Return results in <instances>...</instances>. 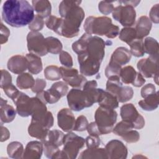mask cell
I'll return each instance as SVG.
<instances>
[{"label": "cell", "mask_w": 159, "mask_h": 159, "mask_svg": "<svg viewBox=\"0 0 159 159\" xmlns=\"http://www.w3.org/2000/svg\"><path fill=\"white\" fill-rule=\"evenodd\" d=\"M106 43L98 36L88 34L83 51L78 55L80 73L86 76L98 73L105 55Z\"/></svg>", "instance_id": "obj_1"}, {"label": "cell", "mask_w": 159, "mask_h": 159, "mask_svg": "<svg viewBox=\"0 0 159 159\" xmlns=\"http://www.w3.org/2000/svg\"><path fill=\"white\" fill-rule=\"evenodd\" d=\"M35 17L33 7L27 1L7 0L2 6V18L13 27H22L29 25Z\"/></svg>", "instance_id": "obj_2"}, {"label": "cell", "mask_w": 159, "mask_h": 159, "mask_svg": "<svg viewBox=\"0 0 159 159\" xmlns=\"http://www.w3.org/2000/svg\"><path fill=\"white\" fill-rule=\"evenodd\" d=\"M83 28L88 34L105 35L109 39H114L119 34V27L114 25L111 19L106 16L88 17Z\"/></svg>", "instance_id": "obj_3"}, {"label": "cell", "mask_w": 159, "mask_h": 159, "mask_svg": "<svg viewBox=\"0 0 159 159\" xmlns=\"http://www.w3.org/2000/svg\"><path fill=\"white\" fill-rule=\"evenodd\" d=\"M84 16V12L80 5L72 7L62 18L61 25L58 34L66 38L78 36Z\"/></svg>", "instance_id": "obj_4"}, {"label": "cell", "mask_w": 159, "mask_h": 159, "mask_svg": "<svg viewBox=\"0 0 159 159\" xmlns=\"http://www.w3.org/2000/svg\"><path fill=\"white\" fill-rule=\"evenodd\" d=\"M117 117V113L113 109L99 106L96 109L94 114L95 122L101 135L112 132Z\"/></svg>", "instance_id": "obj_5"}, {"label": "cell", "mask_w": 159, "mask_h": 159, "mask_svg": "<svg viewBox=\"0 0 159 159\" xmlns=\"http://www.w3.org/2000/svg\"><path fill=\"white\" fill-rule=\"evenodd\" d=\"M66 98L70 109L75 111H80L93 104L87 94L80 89H71L68 93Z\"/></svg>", "instance_id": "obj_6"}, {"label": "cell", "mask_w": 159, "mask_h": 159, "mask_svg": "<svg viewBox=\"0 0 159 159\" xmlns=\"http://www.w3.org/2000/svg\"><path fill=\"white\" fill-rule=\"evenodd\" d=\"M85 139L73 132H70L64 135L63 151L68 158L75 159L77 157L79 151L84 147Z\"/></svg>", "instance_id": "obj_7"}, {"label": "cell", "mask_w": 159, "mask_h": 159, "mask_svg": "<svg viewBox=\"0 0 159 159\" xmlns=\"http://www.w3.org/2000/svg\"><path fill=\"white\" fill-rule=\"evenodd\" d=\"M112 17L122 26L129 27L135 23L136 12L134 7L127 4H120L114 7Z\"/></svg>", "instance_id": "obj_8"}, {"label": "cell", "mask_w": 159, "mask_h": 159, "mask_svg": "<svg viewBox=\"0 0 159 159\" xmlns=\"http://www.w3.org/2000/svg\"><path fill=\"white\" fill-rule=\"evenodd\" d=\"M120 117L122 120L130 122L133 129H141L145 126V119L137 111L135 106L132 103L124 104L120 107Z\"/></svg>", "instance_id": "obj_9"}, {"label": "cell", "mask_w": 159, "mask_h": 159, "mask_svg": "<svg viewBox=\"0 0 159 159\" xmlns=\"http://www.w3.org/2000/svg\"><path fill=\"white\" fill-rule=\"evenodd\" d=\"M27 43L28 51L30 53L42 57L48 53L47 49L45 39L39 32H29L27 36Z\"/></svg>", "instance_id": "obj_10"}, {"label": "cell", "mask_w": 159, "mask_h": 159, "mask_svg": "<svg viewBox=\"0 0 159 159\" xmlns=\"http://www.w3.org/2000/svg\"><path fill=\"white\" fill-rule=\"evenodd\" d=\"M158 59L148 57L140 60L137 67L143 77L153 78L157 84H158Z\"/></svg>", "instance_id": "obj_11"}, {"label": "cell", "mask_w": 159, "mask_h": 159, "mask_svg": "<svg viewBox=\"0 0 159 159\" xmlns=\"http://www.w3.org/2000/svg\"><path fill=\"white\" fill-rule=\"evenodd\" d=\"M60 71L63 81L73 88L81 89L87 81L84 76L79 74L76 68L60 66Z\"/></svg>", "instance_id": "obj_12"}, {"label": "cell", "mask_w": 159, "mask_h": 159, "mask_svg": "<svg viewBox=\"0 0 159 159\" xmlns=\"http://www.w3.org/2000/svg\"><path fill=\"white\" fill-rule=\"evenodd\" d=\"M16 106L17 114L23 117L32 116L34 110V97L30 98L26 94L20 92L19 95L13 100Z\"/></svg>", "instance_id": "obj_13"}, {"label": "cell", "mask_w": 159, "mask_h": 159, "mask_svg": "<svg viewBox=\"0 0 159 159\" xmlns=\"http://www.w3.org/2000/svg\"><path fill=\"white\" fill-rule=\"evenodd\" d=\"M105 149L109 159H125L127 157L126 146L119 140H112L106 145Z\"/></svg>", "instance_id": "obj_14"}, {"label": "cell", "mask_w": 159, "mask_h": 159, "mask_svg": "<svg viewBox=\"0 0 159 159\" xmlns=\"http://www.w3.org/2000/svg\"><path fill=\"white\" fill-rule=\"evenodd\" d=\"M57 123L58 127L66 132L73 130L75 118L71 109L63 108L57 114Z\"/></svg>", "instance_id": "obj_15"}, {"label": "cell", "mask_w": 159, "mask_h": 159, "mask_svg": "<svg viewBox=\"0 0 159 159\" xmlns=\"http://www.w3.org/2000/svg\"><path fill=\"white\" fill-rule=\"evenodd\" d=\"M8 70L17 75L23 73L28 68V61L25 57L16 55L11 57L7 63Z\"/></svg>", "instance_id": "obj_16"}, {"label": "cell", "mask_w": 159, "mask_h": 159, "mask_svg": "<svg viewBox=\"0 0 159 159\" xmlns=\"http://www.w3.org/2000/svg\"><path fill=\"white\" fill-rule=\"evenodd\" d=\"M43 152V144L39 141H30L27 144L24 151L22 158L39 159Z\"/></svg>", "instance_id": "obj_17"}, {"label": "cell", "mask_w": 159, "mask_h": 159, "mask_svg": "<svg viewBox=\"0 0 159 159\" xmlns=\"http://www.w3.org/2000/svg\"><path fill=\"white\" fill-rule=\"evenodd\" d=\"M132 54L129 50L125 47H120L113 52L111 57L110 61L122 66L129 63Z\"/></svg>", "instance_id": "obj_18"}, {"label": "cell", "mask_w": 159, "mask_h": 159, "mask_svg": "<svg viewBox=\"0 0 159 159\" xmlns=\"http://www.w3.org/2000/svg\"><path fill=\"white\" fill-rule=\"evenodd\" d=\"M152 24L150 19L145 16L140 17L136 23L135 31L137 34V39H143L147 36L150 32Z\"/></svg>", "instance_id": "obj_19"}, {"label": "cell", "mask_w": 159, "mask_h": 159, "mask_svg": "<svg viewBox=\"0 0 159 159\" xmlns=\"http://www.w3.org/2000/svg\"><path fill=\"white\" fill-rule=\"evenodd\" d=\"M49 132V129L41 123L31 120V122L28 127V133L30 136L40 140H44Z\"/></svg>", "instance_id": "obj_20"}, {"label": "cell", "mask_w": 159, "mask_h": 159, "mask_svg": "<svg viewBox=\"0 0 159 159\" xmlns=\"http://www.w3.org/2000/svg\"><path fill=\"white\" fill-rule=\"evenodd\" d=\"M0 117L1 123H9L11 122L16 117L17 111L7 104V101L2 98L1 99L0 104Z\"/></svg>", "instance_id": "obj_21"}, {"label": "cell", "mask_w": 159, "mask_h": 159, "mask_svg": "<svg viewBox=\"0 0 159 159\" xmlns=\"http://www.w3.org/2000/svg\"><path fill=\"white\" fill-rule=\"evenodd\" d=\"M32 3L34 10L41 17H48L51 16L52 6L50 1L47 0H35L32 1Z\"/></svg>", "instance_id": "obj_22"}, {"label": "cell", "mask_w": 159, "mask_h": 159, "mask_svg": "<svg viewBox=\"0 0 159 159\" xmlns=\"http://www.w3.org/2000/svg\"><path fill=\"white\" fill-rule=\"evenodd\" d=\"M28 61V70L34 75L40 73L43 69L42 62L40 57L33 53H27L25 56Z\"/></svg>", "instance_id": "obj_23"}, {"label": "cell", "mask_w": 159, "mask_h": 159, "mask_svg": "<svg viewBox=\"0 0 159 159\" xmlns=\"http://www.w3.org/2000/svg\"><path fill=\"white\" fill-rule=\"evenodd\" d=\"M80 159H91V158H102L107 159V155L106 149L104 148H88L83 151L78 157Z\"/></svg>", "instance_id": "obj_24"}, {"label": "cell", "mask_w": 159, "mask_h": 159, "mask_svg": "<svg viewBox=\"0 0 159 159\" xmlns=\"http://www.w3.org/2000/svg\"><path fill=\"white\" fill-rule=\"evenodd\" d=\"M158 91L150 95L143 99L139 101V106L144 111H152L155 110L158 106Z\"/></svg>", "instance_id": "obj_25"}, {"label": "cell", "mask_w": 159, "mask_h": 159, "mask_svg": "<svg viewBox=\"0 0 159 159\" xmlns=\"http://www.w3.org/2000/svg\"><path fill=\"white\" fill-rule=\"evenodd\" d=\"M99 106L110 109H116L119 106V101L114 95L103 90L98 102Z\"/></svg>", "instance_id": "obj_26"}, {"label": "cell", "mask_w": 159, "mask_h": 159, "mask_svg": "<svg viewBox=\"0 0 159 159\" xmlns=\"http://www.w3.org/2000/svg\"><path fill=\"white\" fill-rule=\"evenodd\" d=\"M143 44L145 52L148 54L149 57L158 59L159 47L157 40L151 37H148L145 38Z\"/></svg>", "instance_id": "obj_27"}, {"label": "cell", "mask_w": 159, "mask_h": 159, "mask_svg": "<svg viewBox=\"0 0 159 159\" xmlns=\"http://www.w3.org/2000/svg\"><path fill=\"white\" fill-rule=\"evenodd\" d=\"M35 80L29 73L20 74L16 80L17 86L20 89H27L32 88L35 84Z\"/></svg>", "instance_id": "obj_28"}, {"label": "cell", "mask_w": 159, "mask_h": 159, "mask_svg": "<svg viewBox=\"0 0 159 159\" xmlns=\"http://www.w3.org/2000/svg\"><path fill=\"white\" fill-rule=\"evenodd\" d=\"M23 145L17 141L9 143L7 147V153L10 158L14 159L22 158L24 153Z\"/></svg>", "instance_id": "obj_29"}, {"label": "cell", "mask_w": 159, "mask_h": 159, "mask_svg": "<svg viewBox=\"0 0 159 159\" xmlns=\"http://www.w3.org/2000/svg\"><path fill=\"white\" fill-rule=\"evenodd\" d=\"M32 120L41 123L48 129H50L53 126L54 122L52 112L48 111L32 115Z\"/></svg>", "instance_id": "obj_30"}, {"label": "cell", "mask_w": 159, "mask_h": 159, "mask_svg": "<svg viewBox=\"0 0 159 159\" xmlns=\"http://www.w3.org/2000/svg\"><path fill=\"white\" fill-rule=\"evenodd\" d=\"M137 73L132 66L128 65L121 69L120 78L124 84H132L135 79Z\"/></svg>", "instance_id": "obj_31"}, {"label": "cell", "mask_w": 159, "mask_h": 159, "mask_svg": "<svg viewBox=\"0 0 159 159\" xmlns=\"http://www.w3.org/2000/svg\"><path fill=\"white\" fill-rule=\"evenodd\" d=\"M45 42L48 53L58 54L62 51L63 45L58 39L53 37H48L45 38Z\"/></svg>", "instance_id": "obj_32"}, {"label": "cell", "mask_w": 159, "mask_h": 159, "mask_svg": "<svg viewBox=\"0 0 159 159\" xmlns=\"http://www.w3.org/2000/svg\"><path fill=\"white\" fill-rule=\"evenodd\" d=\"M120 80V76H114L109 78L106 83V91L116 96V98L119 90L122 87V84Z\"/></svg>", "instance_id": "obj_33"}, {"label": "cell", "mask_w": 159, "mask_h": 159, "mask_svg": "<svg viewBox=\"0 0 159 159\" xmlns=\"http://www.w3.org/2000/svg\"><path fill=\"white\" fill-rule=\"evenodd\" d=\"M119 39L128 45L137 39V34L135 28L129 27L122 28L119 34Z\"/></svg>", "instance_id": "obj_34"}, {"label": "cell", "mask_w": 159, "mask_h": 159, "mask_svg": "<svg viewBox=\"0 0 159 159\" xmlns=\"http://www.w3.org/2000/svg\"><path fill=\"white\" fill-rule=\"evenodd\" d=\"M64 134L58 130H49L47 137L45 139L50 143L59 147L63 145Z\"/></svg>", "instance_id": "obj_35"}, {"label": "cell", "mask_w": 159, "mask_h": 159, "mask_svg": "<svg viewBox=\"0 0 159 159\" xmlns=\"http://www.w3.org/2000/svg\"><path fill=\"white\" fill-rule=\"evenodd\" d=\"M129 45L130 48V53L135 57H140L145 53L143 39H136L130 42Z\"/></svg>", "instance_id": "obj_36"}, {"label": "cell", "mask_w": 159, "mask_h": 159, "mask_svg": "<svg viewBox=\"0 0 159 159\" xmlns=\"http://www.w3.org/2000/svg\"><path fill=\"white\" fill-rule=\"evenodd\" d=\"M45 78L50 81H57L61 78L60 68L55 65H49L44 70Z\"/></svg>", "instance_id": "obj_37"}, {"label": "cell", "mask_w": 159, "mask_h": 159, "mask_svg": "<svg viewBox=\"0 0 159 159\" xmlns=\"http://www.w3.org/2000/svg\"><path fill=\"white\" fill-rule=\"evenodd\" d=\"M134 96L133 89L129 86H124L120 88L117 95V99L119 102H125L130 100Z\"/></svg>", "instance_id": "obj_38"}, {"label": "cell", "mask_w": 159, "mask_h": 159, "mask_svg": "<svg viewBox=\"0 0 159 159\" xmlns=\"http://www.w3.org/2000/svg\"><path fill=\"white\" fill-rule=\"evenodd\" d=\"M62 18L58 17L55 16H50L48 17L45 22V24L47 28L53 30L57 34L59 32L61 22H62Z\"/></svg>", "instance_id": "obj_39"}, {"label": "cell", "mask_w": 159, "mask_h": 159, "mask_svg": "<svg viewBox=\"0 0 159 159\" xmlns=\"http://www.w3.org/2000/svg\"><path fill=\"white\" fill-rule=\"evenodd\" d=\"M81 3V1H62L58 6V12L61 17L63 18L72 7Z\"/></svg>", "instance_id": "obj_40"}, {"label": "cell", "mask_w": 159, "mask_h": 159, "mask_svg": "<svg viewBox=\"0 0 159 159\" xmlns=\"http://www.w3.org/2000/svg\"><path fill=\"white\" fill-rule=\"evenodd\" d=\"M133 129L132 125L127 121L122 120L118 122L115 127H113L112 132L114 134L121 137L129 130Z\"/></svg>", "instance_id": "obj_41"}, {"label": "cell", "mask_w": 159, "mask_h": 159, "mask_svg": "<svg viewBox=\"0 0 159 159\" xmlns=\"http://www.w3.org/2000/svg\"><path fill=\"white\" fill-rule=\"evenodd\" d=\"M41 142L43 144V153L45 157L48 158H53L55 154L57 152L58 150H59L58 147L50 143L46 139L41 140Z\"/></svg>", "instance_id": "obj_42"}, {"label": "cell", "mask_w": 159, "mask_h": 159, "mask_svg": "<svg viewBox=\"0 0 159 159\" xmlns=\"http://www.w3.org/2000/svg\"><path fill=\"white\" fill-rule=\"evenodd\" d=\"M121 69V66L109 61L105 70V75L107 78L114 76H120Z\"/></svg>", "instance_id": "obj_43"}, {"label": "cell", "mask_w": 159, "mask_h": 159, "mask_svg": "<svg viewBox=\"0 0 159 159\" xmlns=\"http://www.w3.org/2000/svg\"><path fill=\"white\" fill-rule=\"evenodd\" d=\"M44 24L43 18L35 14L32 21L29 24V29L32 32H38L43 28Z\"/></svg>", "instance_id": "obj_44"}, {"label": "cell", "mask_w": 159, "mask_h": 159, "mask_svg": "<svg viewBox=\"0 0 159 159\" xmlns=\"http://www.w3.org/2000/svg\"><path fill=\"white\" fill-rule=\"evenodd\" d=\"M88 121L87 118L84 116H80L78 118L75 120V126L73 130L77 132H83L87 129L88 126Z\"/></svg>", "instance_id": "obj_45"}, {"label": "cell", "mask_w": 159, "mask_h": 159, "mask_svg": "<svg viewBox=\"0 0 159 159\" xmlns=\"http://www.w3.org/2000/svg\"><path fill=\"white\" fill-rule=\"evenodd\" d=\"M121 137L127 143H136L140 139V134L137 130L131 129L122 135Z\"/></svg>", "instance_id": "obj_46"}, {"label": "cell", "mask_w": 159, "mask_h": 159, "mask_svg": "<svg viewBox=\"0 0 159 159\" xmlns=\"http://www.w3.org/2000/svg\"><path fill=\"white\" fill-rule=\"evenodd\" d=\"M59 60L61 64L66 68H71L73 65V58L71 56L68 52L66 51L62 50L60 53Z\"/></svg>", "instance_id": "obj_47"}, {"label": "cell", "mask_w": 159, "mask_h": 159, "mask_svg": "<svg viewBox=\"0 0 159 159\" xmlns=\"http://www.w3.org/2000/svg\"><path fill=\"white\" fill-rule=\"evenodd\" d=\"M114 9V7L112 2L101 1L99 2L98 5V9L99 12L104 15H108L112 12Z\"/></svg>", "instance_id": "obj_48"}, {"label": "cell", "mask_w": 159, "mask_h": 159, "mask_svg": "<svg viewBox=\"0 0 159 159\" xmlns=\"http://www.w3.org/2000/svg\"><path fill=\"white\" fill-rule=\"evenodd\" d=\"M52 88L56 90L62 97L65 96L68 94V86L65 81H58L53 83L52 86Z\"/></svg>", "instance_id": "obj_49"}, {"label": "cell", "mask_w": 159, "mask_h": 159, "mask_svg": "<svg viewBox=\"0 0 159 159\" xmlns=\"http://www.w3.org/2000/svg\"><path fill=\"white\" fill-rule=\"evenodd\" d=\"M85 143L88 148L99 147L101 145V139L99 136L89 135L85 139Z\"/></svg>", "instance_id": "obj_50"}, {"label": "cell", "mask_w": 159, "mask_h": 159, "mask_svg": "<svg viewBox=\"0 0 159 159\" xmlns=\"http://www.w3.org/2000/svg\"><path fill=\"white\" fill-rule=\"evenodd\" d=\"M3 90L5 94L7 95V96L11 98L12 101L19 95V94L20 92L16 88V87L14 85H13L12 83L4 87L3 88Z\"/></svg>", "instance_id": "obj_51"}, {"label": "cell", "mask_w": 159, "mask_h": 159, "mask_svg": "<svg viewBox=\"0 0 159 159\" xmlns=\"http://www.w3.org/2000/svg\"><path fill=\"white\" fill-rule=\"evenodd\" d=\"M1 79L0 87L3 89L6 86L12 84V76L11 74L6 70H1Z\"/></svg>", "instance_id": "obj_52"}, {"label": "cell", "mask_w": 159, "mask_h": 159, "mask_svg": "<svg viewBox=\"0 0 159 159\" xmlns=\"http://www.w3.org/2000/svg\"><path fill=\"white\" fill-rule=\"evenodd\" d=\"M156 93V88L154 84L152 83H148L144 85L141 89L140 94L143 98H145L150 95L155 94Z\"/></svg>", "instance_id": "obj_53"}, {"label": "cell", "mask_w": 159, "mask_h": 159, "mask_svg": "<svg viewBox=\"0 0 159 159\" xmlns=\"http://www.w3.org/2000/svg\"><path fill=\"white\" fill-rule=\"evenodd\" d=\"M46 86H47V82L45 80L42 78H37L35 80V84L31 89L32 92L37 94L39 92L43 91Z\"/></svg>", "instance_id": "obj_54"}, {"label": "cell", "mask_w": 159, "mask_h": 159, "mask_svg": "<svg viewBox=\"0 0 159 159\" xmlns=\"http://www.w3.org/2000/svg\"><path fill=\"white\" fill-rule=\"evenodd\" d=\"M9 35H10V31L9 29L6 26H5L2 22H1V30H0L1 44L6 43L8 40Z\"/></svg>", "instance_id": "obj_55"}, {"label": "cell", "mask_w": 159, "mask_h": 159, "mask_svg": "<svg viewBox=\"0 0 159 159\" xmlns=\"http://www.w3.org/2000/svg\"><path fill=\"white\" fill-rule=\"evenodd\" d=\"M158 8H159V4H156L151 8L149 12L150 20H151V22H153L155 24H158L159 22Z\"/></svg>", "instance_id": "obj_56"}, {"label": "cell", "mask_w": 159, "mask_h": 159, "mask_svg": "<svg viewBox=\"0 0 159 159\" xmlns=\"http://www.w3.org/2000/svg\"><path fill=\"white\" fill-rule=\"evenodd\" d=\"M86 130L89 135L99 136L101 135L95 122H92L90 124H89Z\"/></svg>", "instance_id": "obj_57"}, {"label": "cell", "mask_w": 159, "mask_h": 159, "mask_svg": "<svg viewBox=\"0 0 159 159\" xmlns=\"http://www.w3.org/2000/svg\"><path fill=\"white\" fill-rule=\"evenodd\" d=\"M145 80L144 77L140 73H137V75L134 81L132 83V85L135 87H140L144 84L145 83Z\"/></svg>", "instance_id": "obj_58"}, {"label": "cell", "mask_w": 159, "mask_h": 159, "mask_svg": "<svg viewBox=\"0 0 159 159\" xmlns=\"http://www.w3.org/2000/svg\"><path fill=\"white\" fill-rule=\"evenodd\" d=\"M1 142L7 140L9 139V138L10 137L9 131L8 130V129L6 127H3L2 124L1 125Z\"/></svg>", "instance_id": "obj_59"}, {"label": "cell", "mask_w": 159, "mask_h": 159, "mask_svg": "<svg viewBox=\"0 0 159 159\" xmlns=\"http://www.w3.org/2000/svg\"><path fill=\"white\" fill-rule=\"evenodd\" d=\"M120 3H122L124 4H127L130 5L134 7L137 6V5L140 2V1H119Z\"/></svg>", "instance_id": "obj_60"}]
</instances>
